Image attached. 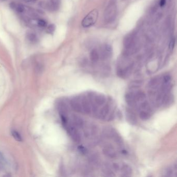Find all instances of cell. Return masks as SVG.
I'll return each instance as SVG.
<instances>
[{
    "label": "cell",
    "mask_w": 177,
    "mask_h": 177,
    "mask_svg": "<svg viewBox=\"0 0 177 177\" xmlns=\"http://www.w3.org/2000/svg\"><path fill=\"white\" fill-rule=\"evenodd\" d=\"M71 105L72 109H73L75 111L80 112V113L83 111L82 104H80L79 102L73 100L71 102Z\"/></svg>",
    "instance_id": "5bb4252c"
},
{
    "label": "cell",
    "mask_w": 177,
    "mask_h": 177,
    "mask_svg": "<svg viewBox=\"0 0 177 177\" xmlns=\"http://www.w3.org/2000/svg\"><path fill=\"white\" fill-rule=\"evenodd\" d=\"M82 109L86 114H89L91 113V106L89 101L86 98H84L82 101Z\"/></svg>",
    "instance_id": "9c48e42d"
},
{
    "label": "cell",
    "mask_w": 177,
    "mask_h": 177,
    "mask_svg": "<svg viewBox=\"0 0 177 177\" xmlns=\"http://www.w3.org/2000/svg\"><path fill=\"white\" fill-rule=\"evenodd\" d=\"M90 58L91 61L93 62H97L98 61L99 55L97 50L93 49L91 51L90 53Z\"/></svg>",
    "instance_id": "ac0fdd59"
},
{
    "label": "cell",
    "mask_w": 177,
    "mask_h": 177,
    "mask_svg": "<svg viewBox=\"0 0 177 177\" xmlns=\"http://www.w3.org/2000/svg\"><path fill=\"white\" fill-rule=\"evenodd\" d=\"M38 0H23L24 2L27 4H33L36 3Z\"/></svg>",
    "instance_id": "83f0119b"
},
{
    "label": "cell",
    "mask_w": 177,
    "mask_h": 177,
    "mask_svg": "<svg viewBox=\"0 0 177 177\" xmlns=\"http://www.w3.org/2000/svg\"><path fill=\"white\" fill-rule=\"evenodd\" d=\"M69 132L71 134V136L74 141L76 142H79L81 141V136L78 131L76 130L75 128L71 127L69 128Z\"/></svg>",
    "instance_id": "ba28073f"
},
{
    "label": "cell",
    "mask_w": 177,
    "mask_h": 177,
    "mask_svg": "<svg viewBox=\"0 0 177 177\" xmlns=\"http://www.w3.org/2000/svg\"><path fill=\"white\" fill-rule=\"evenodd\" d=\"M125 100L127 104L130 106H134L136 102L134 98V95L131 92L127 93L125 95Z\"/></svg>",
    "instance_id": "8fae6325"
},
{
    "label": "cell",
    "mask_w": 177,
    "mask_h": 177,
    "mask_svg": "<svg viewBox=\"0 0 177 177\" xmlns=\"http://www.w3.org/2000/svg\"><path fill=\"white\" fill-rule=\"evenodd\" d=\"M117 13V7L114 1H111L104 13V18L106 23H111L115 19Z\"/></svg>",
    "instance_id": "7a4b0ae2"
},
{
    "label": "cell",
    "mask_w": 177,
    "mask_h": 177,
    "mask_svg": "<svg viewBox=\"0 0 177 177\" xmlns=\"http://www.w3.org/2000/svg\"><path fill=\"white\" fill-rule=\"evenodd\" d=\"M73 121L75 125L77 127L81 128H82L83 127V119L81 118V117L75 116L74 117Z\"/></svg>",
    "instance_id": "ffe728a7"
},
{
    "label": "cell",
    "mask_w": 177,
    "mask_h": 177,
    "mask_svg": "<svg viewBox=\"0 0 177 177\" xmlns=\"http://www.w3.org/2000/svg\"><path fill=\"white\" fill-rule=\"evenodd\" d=\"M110 135V136L114 140V141L117 144L120 145L123 144V140L121 139V137L120 136H119L117 132H115V130H111Z\"/></svg>",
    "instance_id": "30bf717a"
},
{
    "label": "cell",
    "mask_w": 177,
    "mask_h": 177,
    "mask_svg": "<svg viewBox=\"0 0 177 177\" xmlns=\"http://www.w3.org/2000/svg\"><path fill=\"white\" fill-rule=\"evenodd\" d=\"M26 38L31 44H36L38 42V36L33 31H28L26 33Z\"/></svg>",
    "instance_id": "8992f818"
},
{
    "label": "cell",
    "mask_w": 177,
    "mask_h": 177,
    "mask_svg": "<svg viewBox=\"0 0 177 177\" xmlns=\"http://www.w3.org/2000/svg\"><path fill=\"white\" fill-rule=\"evenodd\" d=\"M175 43H176V40L175 38H172V40L170 42L169 44V48L170 50H172L175 46Z\"/></svg>",
    "instance_id": "4316f807"
},
{
    "label": "cell",
    "mask_w": 177,
    "mask_h": 177,
    "mask_svg": "<svg viewBox=\"0 0 177 177\" xmlns=\"http://www.w3.org/2000/svg\"><path fill=\"white\" fill-rule=\"evenodd\" d=\"M121 172L123 176H129L132 174V168L128 165H123L121 168Z\"/></svg>",
    "instance_id": "7c38bea8"
},
{
    "label": "cell",
    "mask_w": 177,
    "mask_h": 177,
    "mask_svg": "<svg viewBox=\"0 0 177 177\" xmlns=\"http://www.w3.org/2000/svg\"><path fill=\"white\" fill-rule=\"evenodd\" d=\"M160 79L158 78H154V79H152L151 81H150L149 86L150 88L152 89H155L158 88V87L159 86L160 84Z\"/></svg>",
    "instance_id": "9a60e30c"
},
{
    "label": "cell",
    "mask_w": 177,
    "mask_h": 177,
    "mask_svg": "<svg viewBox=\"0 0 177 177\" xmlns=\"http://www.w3.org/2000/svg\"><path fill=\"white\" fill-rule=\"evenodd\" d=\"M110 111V108L108 104L104 106L99 112V115L102 118H104L109 114Z\"/></svg>",
    "instance_id": "e0dca14e"
},
{
    "label": "cell",
    "mask_w": 177,
    "mask_h": 177,
    "mask_svg": "<svg viewBox=\"0 0 177 177\" xmlns=\"http://www.w3.org/2000/svg\"><path fill=\"white\" fill-rule=\"evenodd\" d=\"M166 3V0H160L159 1V6L161 7L164 6Z\"/></svg>",
    "instance_id": "f1b7e54d"
},
{
    "label": "cell",
    "mask_w": 177,
    "mask_h": 177,
    "mask_svg": "<svg viewBox=\"0 0 177 177\" xmlns=\"http://www.w3.org/2000/svg\"><path fill=\"white\" fill-rule=\"evenodd\" d=\"M99 13L97 10H94L89 13L82 21V25L84 28L91 27L96 23L98 17Z\"/></svg>",
    "instance_id": "3957f363"
},
{
    "label": "cell",
    "mask_w": 177,
    "mask_h": 177,
    "mask_svg": "<svg viewBox=\"0 0 177 177\" xmlns=\"http://www.w3.org/2000/svg\"><path fill=\"white\" fill-rule=\"evenodd\" d=\"M41 8L49 11H55L58 8V1L48 0L47 1H43L40 3Z\"/></svg>",
    "instance_id": "277c9868"
},
{
    "label": "cell",
    "mask_w": 177,
    "mask_h": 177,
    "mask_svg": "<svg viewBox=\"0 0 177 177\" xmlns=\"http://www.w3.org/2000/svg\"><path fill=\"white\" fill-rule=\"evenodd\" d=\"M6 1H7V0H0V2H4Z\"/></svg>",
    "instance_id": "4dcf8cb0"
},
{
    "label": "cell",
    "mask_w": 177,
    "mask_h": 177,
    "mask_svg": "<svg viewBox=\"0 0 177 177\" xmlns=\"http://www.w3.org/2000/svg\"><path fill=\"white\" fill-rule=\"evenodd\" d=\"M126 114L127 119L130 124H136L137 121V117L134 112L130 109H127L126 112Z\"/></svg>",
    "instance_id": "52a82bcc"
},
{
    "label": "cell",
    "mask_w": 177,
    "mask_h": 177,
    "mask_svg": "<svg viewBox=\"0 0 177 177\" xmlns=\"http://www.w3.org/2000/svg\"><path fill=\"white\" fill-rule=\"evenodd\" d=\"M54 1H58V0H54Z\"/></svg>",
    "instance_id": "1f68e13d"
},
{
    "label": "cell",
    "mask_w": 177,
    "mask_h": 177,
    "mask_svg": "<svg viewBox=\"0 0 177 177\" xmlns=\"http://www.w3.org/2000/svg\"><path fill=\"white\" fill-rule=\"evenodd\" d=\"M12 134L13 137L14 138V139H15L16 141H22L23 138H22V137L21 136V135L19 134L18 132L16 131V130H13L12 132Z\"/></svg>",
    "instance_id": "7402d4cb"
},
{
    "label": "cell",
    "mask_w": 177,
    "mask_h": 177,
    "mask_svg": "<svg viewBox=\"0 0 177 177\" xmlns=\"http://www.w3.org/2000/svg\"><path fill=\"white\" fill-rule=\"evenodd\" d=\"M142 82L140 81H135L133 82H132L131 83V85L130 86V87L132 88V89H136V88H138L140 86V85H141Z\"/></svg>",
    "instance_id": "d4e9b609"
},
{
    "label": "cell",
    "mask_w": 177,
    "mask_h": 177,
    "mask_svg": "<svg viewBox=\"0 0 177 177\" xmlns=\"http://www.w3.org/2000/svg\"><path fill=\"white\" fill-rule=\"evenodd\" d=\"M141 108L144 111H150V106L149 104L147 101H142V103L141 104Z\"/></svg>",
    "instance_id": "603a6c76"
},
{
    "label": "cell",
    "mask_w": 177,
    "mask_h": 177,
    "mask_svg": "<svg viewBox=\"0 0 177 177\" xmlns=\"http://www.w3.org/2000/svg\"><path fill=\"white\" fill-rule=\"evenodd\" d=\"M139 117L142 120L146 121V120H148V119H149L151 116H150V114L148 112L143 110V111H141L140 112Z\"/></svg>",
    "instance_id": "44dd1931"
},
{
    "label": "cell",
    "mask_w": 177,
    "mask_h": 177,
    "mask_svg": "<svg viewBox=\"0 0 177 177\" xmlns=\"http://www.w3.org/2000/svg\"><path fill=\"white\" fill-rule=\"evenodd\" d=\"M103 153L107 157L113 158L117 157V152H115L114 148L111 145H107L104 147L103 149Z\"/></svg>",
    "instance_id": "5b68a950"
},
{
    "label": "cell",
    "mask_w": 177,
    "mask_h": 177,
    "mask_svg": "<svg viewBox=\"0 0 177 177\" xmlns=\"http://www.w3.org/2000/svg\"><path fill=\"white\" fill-rule=\"evenodd\" d=\"M146 98L145 94H144L143 91H139L134 94V98L136 101L138 102H142L144 101Z\"/></svg>",
    "instance_id": "2e32d148"
},
{
    "label": "cell",
    "mask_w": 177,
    "mask_h": 177,
    "mask_svg": "<svg viewBox=\"0 0 177 177\" xmlns=\"http://www.w3.org/2000/svg\"><path fill=\"white\" fill-rule=\"evenodd\" d=\"M112 53V47L109 44H106L104 46V55L105 57H110Z\"/></svg>",
    "instance_id": "d6986e66"
},
{
    "label": "cell",
    "mask_w": 177,
    "mask_h": 177,
    "mask_svg": "<svg viewBox=\"0 0 177 177\" xmlns=\"http://www.w3.org/2000/svg\"><path fill=\"white\" fill-rule=\"evenodd\" d=\"M46 30L47 32L49 34H53L55 30V25H49L46 27Z\"/></svg>",
    "instance_id": "cb8c5ba5"
},
{
    "label": "cell",
    "mask_w": 177,
    "mask_h": 177,
    "mask_svg": "<svg viewBox=\"0 0 177 177\" xmlns=\"http://www.w3.org/2000/svg\"><path fill=\"white\" fill-rule=\"evenodd\" d=\"M79 150L82 153H86V149H85V148H84L82 146H80L79 147Z\"/></svg>",
    "instance_id": "f546056e"
},
{
    "label": "cell",
    "mask_w": 177,
    "mask_h": 177,
    "mask_svg": "<svg viewBox=\"0 0 177 177\" xmlns=\"http://www.w3.org/2000/svg\"><path fill=\"white\" fill-rule=\"evenodd\" d=\"M106 101V97L102 95H99L95 97V104L98 106H102L105 104Z\"/></svg>",
    "instance_id": "4fadbf2b"
},
{
    "label": "cell",
    "mask_w": 177,
    "mask_h": 177,
    "mask_svg": "<svg viewBox=\"0 0 177 177\" xmlns=\"http://www.w3.org/2000/svg\"><path fill=\"white\" fill-rule=\"evenodd\" d=\"M21 17L27 25L33 29H42L46 28L47 26L46 20L40 16H21Z\"/></svg>",
    "instance_id": "6da1fadb"
},
{
    "label": "cell",
    "mask_w": 177,
    "mask_h": 177,
    "mask_svg": "<svg viewBox=\"0 0 177 177\" xmlns=\"http://www.w3.org/2000/svg\"><path fill=\"white\" fill-rule=\"evenodd\" d=\"M171 81V77L169 75H166L164 77L163 79V84H169Z\"/></svg>",
    "instance_id": "484cf974"
}]
</instances>
